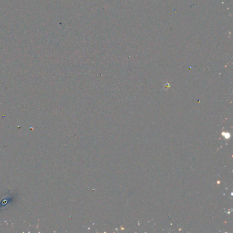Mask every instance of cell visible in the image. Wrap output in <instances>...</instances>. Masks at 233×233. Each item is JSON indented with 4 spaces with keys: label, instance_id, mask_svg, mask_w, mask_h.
Here are the masks:
<instances>
[{
    "label": "cell",
    "instance_id": "6da1fadb",
    "mask_svg": "<svg viewBox=\"0 0 233 233\" xmlns=\"http://www.w3.org/2000/svg\"><path fill=\"white\" fill-rule=\"evenodd\" d=\"M11 196H5L2 198V202H0V208H6V205H8L10 201H11Z\"/></svg>",
    "mask_w": 233,
    "mask_h": 233
}]
</instances>
